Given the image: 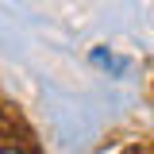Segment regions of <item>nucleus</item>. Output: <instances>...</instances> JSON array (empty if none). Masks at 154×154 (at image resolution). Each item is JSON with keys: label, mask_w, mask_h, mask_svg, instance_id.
Instances as JSON below:
<instances>
[{"label": "nucleus", "mask_w": 154, "mask_h": 154, "mask_svg": "<svg viewBox=\"0 0 154 154\" xmlns=\"http://www.w3.org/2000/svg\"><path fill=\"white\" fill-rule=\"evenodd\" d=\"M0 154H31V150H23V146H0Z\"/></svg>", "instance_id": "f257e3e1"}]
</instances>
